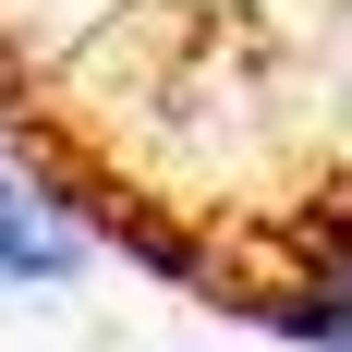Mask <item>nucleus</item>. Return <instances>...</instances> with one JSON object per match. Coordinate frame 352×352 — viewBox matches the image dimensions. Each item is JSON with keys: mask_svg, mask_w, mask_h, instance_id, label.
I'll return each instance as SVG.
<instances>
[{"mask_svg": "<svg viewBox=\"0 0 352 352\" xmlns=\"http://www.w3.org/2000/svg\"><path fill=\"white\" fill-rule=\"evenodd\" d=\"M85 255H98V231L73 219V195L0 146V292H61L85 280Z\"/></svg>", "mask_w": 352, "mask_h": 352, "instance_id": "f257e3e1", "label": "nucleus"}, {"mask_svg": "<svg viewBox=\"0 0 352 352\" xmlns=\"http://www.w3.org/2000/svg\"><path fill=\"white\" fill-rule=\"evenodd\" d=\"M280 328H292V340H328V352H352V219L328 231L316 255H304V292L280 304Z\"/></svg>", "mask_w": 352, "mask_h": 352, "instance_id": "f03ea898", "label": "nucleus"}]
</instances>
